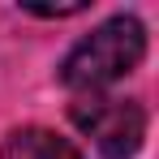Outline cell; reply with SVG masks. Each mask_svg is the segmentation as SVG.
<instances>
[{"mask_svg": "<svg viewBox=\"0 0 159 159\" xmlns=\"http://www.w3.org/2000/svg\"><path fill=\"white\" fill-rule=\"evenodd\" d=\"M73 125L95 138L103 159H133L146 138V107L138 99H78L69 107Z\"/></svg>", "mask_w": 159, "mask_h": 159, "instance_id": "2", "label": "cell"}, {"mask_svg": "<svg viewBox=\"0 0 159 159\" xmlns=\"http://www.w3.org/2000/svg\"><path fill=\"white\" fill-rule=\"evenodd\" d=\"M0 159H82V151L60 138L56 129L43 125H26V129H13L0 146Z\"/></svg>", "mask_w": 159, "mask_h": 159, "instance_id": "3", "label": "cell"}, {"mask_svg": "<svg viewBox=\"0 0 159 159\" xmlns=\"http://www.w3.org/2000/svg\"><path fill=\"white\" fill-rule=\"evenodd\" d=\"M146 56V26L133 13H116L103 26H95L60 65V82L69 90H103L112 82L133 73Z\"/></svg>", "mask_w": 159, "mask_h": 159, "instance_id": "1", "label": "cell"}, {"mask_svg": "<svg viewBox=\"0 0 159 159\" xmlns=\"http://www.w3.org/2000/svg\"><path fill=\"white\" fill-rule=\"evenodd\" d=\"M26 13H34V17H73V13H86V0H78V4H26Z\"/></svg>", "mask_w": 159, "mask_h": 159, "instance_id": "4", "label": "cell"}]
</instances>
